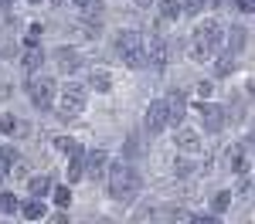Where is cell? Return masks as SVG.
I'll use <instances>...</instances> for the list:
<instances>
[{
  "mask_svg": "<svg viewBox=\"0 0 255 224\" xmlns=\"http://www.w3.org/2000/svg\"><path fill=\"white\" fill-rule=\"evenodd\" d=\"M139 190V177L133 166H126V163H116L113 170H109V194L116 197V201H129V197H136Z\"/></svg>",
  "mask_w": 255,
  "mask_h": 224,
  "instance_id": "obj_1",
  "label": "cell"
},
{
  "mask_svg": "<svg viewBox=\"0 0 255 224\" xmlns=\"http://www.w3.org/2000/svg\"><path fill=\"white\" fill-rule=\"evenodd\" d=\"M218 41H221V34H218V20H204V24H197L194 38H191V58H194V61H208L211 55H215Z\"/></svg>",
  "mask_w": 255,
  "mask_h": 224,
  "instance_id": "obj_2",
  "label": "cell"
},
{
  "mask_svg": "<svg viewBox=\"0 0 255 224\" xmlns=\"http://www.w3.org/2000/svg\"><path fill=\"white\" fill-rule=\"evenodd\" d=\"M58 109H61V119H75L85 109V88L82 85H65L61 99H58Z\"/></svg>",
  "mask_w": 255,
  "mask_h": 224,
  "instance_id": "obj_3",
  "label": "cell"
},
{
  "mask_svg": "<svg viewBox=\"0 0 255 224\" xmlns=\"http://www.w3.org/2000/svg\"><path fill=\"white\" fill-rule=\"evenodd\" d=\"M31 99L38 109H55V81L51 78H34L31 81Z\"/></svg>",
  "mask_w": 255,
  "mask_h": 224,
  "instance_id": "obj_4",
  "label": "cell"
},
{
  "mask_svg": "<svg viewBox=\"0 0 255 224\" xmlns=\"http://www.w3.org/2000/svg\"><path fill=\"white\" fill-rule=\"evenodd\" d=\"M167 116H170V112H167V102L157 99L150 109H146V129H150V133H163V126L170 122Z\"/></svg>",
  "mask_w": 255,
  "mask_h": 224,
  "instance_id": "obj_5",
  "label": "cell"
},
{
  "mask_svg": "<svg viewBox=\"0 0 255 224\" xmlns=\"http://www.w3.org/2000/svg\"><path fill=\"white\" fill-rule=\"evenodd\" d=\"M201 116H204V126H208L211 133H218V129L225 126V109H221V105H201Z\"/></svg>",
  "mask_w": 255,
  "mask_h": 224,
  "instance_id": "obj_6",
  "label": "cell"
},
{
  "mask_svg": "<svg viewBox=\"0 0 255 224\" xmlns=\"http://www.w3.org/2000/svg\"><path fill=\"white\" fill-rule=\"evenodd\" d=\"M167 119H170V126H180L184 122V92H170V99H167Z\"/></svg>",
  "mask_w": 255,
  "mask_h": 224,
  "instance_id": "obj_7",
  "label": "cell"
},
{
  "mask_svg": "<svg viewBox=\"0 0 255 224\" xmlns=\"http://www.w3.org/2000/svg\"><path fill=\"white\" fill-rule=\"evenodd\" d=\"M55 58H58V68L65 72V75H72V72L79 68V51H75V48H58Z\"/></svg>",
  "mask_w": 255,
  "mask_h": 224,
  "instance_id": "obj_8",
  "label": "cell"
},
{
  "mask_svg": "<svg viewBox=\"0 0 255 224\" xmlns=\"http://www.w3.org/2000/svg\"><path fill=\"white\" fill-rule=\"evenodd\" d=\"M106 163H109V153L106 149H92L89 153V177H102L106 173Z\"/></svg>",
  "mask_w": 255,
  "mask_h": 224,
  "instance_id": "obj_9",
  "label": "cell"
},
{
  "mask_svg": "<svg viewBox=\"0 0 255 224\" xmlns=\"http://www.w3.org/2000/svg\"><path fill=\"white\" fill-rule=\"evenodd\" d=\"M177 146H180L184 153H197V149H201V140H197L194 129H180V133H177Z\"/></svg>",
  "mask_w": 255,
  "mask_h": 224,
  "instance_id": "obj_10",
  "label": "cell"
},
{
  "mask_svg": "<svg viewBox=\"0 0 255 224\" xmlns=\"http://www.w3.org/2000/svg\"><path fill=\"white\" fill-rule=\"evenodd\" d=\"M89 88H96V92H109V88H113L109 72H92V75H89Z\"/></svg>",
  "mask_w": 255,
  "mask_h": 224,
  "instance_id": "obj_11",
  "label": "cell"
},
{
  "mask_svg": "<svg viewBox=\"0 0 255 224\" xmlns=\"http://www.w3.org/2000/svg\"><path fill=\"white\" fill-rule=\"evenodd\" d=\"M82 170H85V160H82V149L75 146L72 149V163H68V180H82Z\"/></svg>",
  "mask_w": 255,
  "mask_h": 224,
  "instance_id": "obj_12",
  "label": "cell"
},
{
  "mask_svg": "<svg viewBox=\"0 0 255 224\" xmlns=\"http://www.w3.org/2000/svg\"><path fill=\"white\" fill-rule=\"evenodd\" d=\"M20 65H24V72H38V65H41V51L34 48V44H31V48L24 51V61H20Z\"/></svg>",
  "mask_w": 255,
  "mask_h": 224,
  "instance_id": "obj_13",
  "label": "cell"
},
{
  "mask_svg": "<svg viewBox=\"0 0 255 224\" xmlns=\"http://www.w3.org/2000/svg\"><path fill=\"white\" fill-rule=\"evenodd\" d=\"M242 44H245V31L242 27H232L228 31V51L235 55V51H242Z\"/></svg>",
  "mask_w": 255,
  "mask_h": 224,
  "instance_id": "obj_14",
  "label": "cell"
},
{
  "mask_svg": "<svg viewBox=\"0 0 255 224\" xmlns=\"http://www.w3.org/2000/svg\"><path fill=\"white\" fill-rule=\"evenodd\" d=\"M27 190H31V197H44L48 194V177H34L27 183Z\"/></svg>",
  "mask_w": 255,
  "mask_h": 224,
  "instance_id": "obj_15",
  "label": "cell"
},
{
  "mask_svg": "<svg viewBox=\"0 0 255 224\" xmlns=\"http://www.w3.org/2000/svg\"><path fill=\"white\" fill-rule=\"evenodd\" d=\"M24 218H31V221H38V218H44V204H41V201L24 204Z\"/></svg>",
  "mask_w": 255,
  "mask_h": 224,
  "instance_id": "obj_16",
  "label": "cell"
},
{
  "mask_svg": "<svg viewBox=\"0 0 255 224\" xmlns=\"http://www.w3.org/2000/svg\"><path fill=\"white\" fill-rule=\"evenodd\" d=\"M82 14L89 20H102V3H99V0H89V3L82 7Z\"/></svg>",
  "mask_w": 255,
  "mask_h": 224,
  "instance_id": "obj_17",
  "label": "cell"
},
{
  "mask_svg": "<svg viewBox=\"0 0 255 224\" xmlns=\"http://www.w3.org/2000/svg\"><path fill=\"white\" fill-rule=\"evenodd\" d=\"M228 197H232L228 190H221V194H215V197H211V207H215V214H221V211H228Z\"/></svg>",
  "mask_w": 255,
  "mask_h": 224,
  "instance_id": "obj_18",
  "label": "cell"
},
{
  "mask_svg": "<svg viewBox=\"0 0 255 224\" xmlns=\"http://www.w3.org/2000/svg\"><path fill=\"white\" fill-rule=\"evenodd\" d=\"M232 170H235V173H242V170H245V149H242V146H235V149H232Z\"/></svg>",
  "mask_w": 255,
  "mask_h": 224,
  "instance_id": "obj_19",
  "label": "cell"
},
{
  "mask_svg": "<svg viewBox=\"0 0 255 224\" xmlns=\"http://www.w3.org/2000/svg\"><path fill=\"white\" fill-rule=\"evenodd\" d=\"M0 211H3V214H14V211H17V197H14V194H0Z\"/></svg>",
  "mask_w": 255,
  "mask_h": 224,
  "instance_id": "obj_20",
  "label": "cell"
},
{
  "mask_svg": "<svg viewBox=\"0 0 255 224\" xmlns=\"http://www.w3.org/2000/svg\"><path fill=\"white\" fill-rule=\"evenodd\" d=\"M232 68H235V61H232V55H221V58L215 61V72H218V75H228Z\"/></svg>",
  "mask_w": 255,
  "mask_h": 224,
  "instance_id": "obj_21",
  "label": "cell"
},
{
  "mask_svg": "<svg viewBox=\"0 0 255 224\" xmlns=\"http://www.w3.org/2000/svg\"><path fill=\"white\" fill-rule=\"evenodd\" d=\"M160 14L167 20H174L177 17V0H163V3H160Z\"/></svg>",
  "mask_w": 255,
  "mask_h": 224,
  "instance_id": "obj_22",
  "label": "cell"
},
{
  "mask_svg": "<svg viewBox=\"0 0 255 224\" xmlns=\"http://www.w3.org/2000/svg\"><path fill=\"white\" fill-rule=\"evenodd\" d=\"M194 170H197V166L191 160H177V177H191Z\"/></svg>",
  "mask_w": 255,
  "mask_h": 224,
  "instance_id": "obj_23",
  "label": "cell"
},
{
  "mask_svg": "<svg viewBox=\"0 0 255 224\" xmlns=\"http://www.w3.org/2000/svg\"><path fill=\"white\" fill-rule=\"evenodd\" d=\"M139 153H143L139 140H136V136H129V140H126V156H139Z\"/></svg>",
  "mask_w": 255,
  "mask_h": 224,
  "instance_id": "obj_24",
  "label": "cell"
},
{
  "mask_svg": "<svg viewBox=\"0 0 255 224\" xmlns=\"http://www.w3.org/2000/svg\"><path fill=\"white\" fill-rule=\"evenodd\" d=\"M55 149H61V153H72V149H75V140L61 136V140H55Z\"/></svg>",
  "mask_w": 255,
  "mask_h": 224,
  "instance_id": "obj_25",
  "label": "cell"
},
{
  "mask_svg": "<svg viewBox=\"0 0 255 224\" xmlns=\"http://www.w3.org/2000/svg\"><path fill=\"white\" fill-rule=\"evenodd\" d=\"M68 201H72V194H68V187H55V204H61V207H65Z\"/></svg>",
  "mask_w": 255,
  "mask_h": 224,
  "instance_id": "obj_26",
  "label": "cell"
},
{
  "mask_svg": "<svg viewBox=\"0 0 255 224\" xmlns=\"http://www.w3.org/2000/svg\"><path fill=\"white\" fill-rule=\"evenodd\" d=\"M0 129H3V133H14V129H17L14 116H0Z\"/></svg>",
  "mask_w": 255,
  "mask_h": 224,
  "instance_id": "obj_27",
  "label": "cell"
},
{
  "mask_svg": "<svg viewBox=\"0 0 255 224\" xmlns=\"http://www.w3.org/2000/svg\"><path fill=\"white\" fill-rule=\"evenodd\" d=\"M211 92H215V85H211V81H197V95H201V99H208Z\"/></svg>",
  "mask_w": 255,
  "mask_h": 224,
  "instance_id": "obj_28",
  "label": "cell"
},
{
  "mask_svg": "<svg viewBox=\"0 0 255 224\" xmlns=\"http://www.w3.org/2000/svg\"><path fill=\"white\" fill-rule=\"evenodd\" d=\"M204 3H208V0H184V7H187V10H191V14H194V10H201V7H204Z\"/></svg>",
  "mask_w": 255,
  "mask_h": 224,
  "instance_id": "obj_29",
  "label": "cell"
},
{
  "mask_svg": "<svg viewBox=\"0 0 255 224\" xmlns=\"http://www.w3.org/2000/svg\"><path fill=\"white\" fill-rule=\"evenodd\" d=\"M238 10H245V14H252V10H255V0H238Z\"/></svg>",
  "mask_w": 255,
  "mask_h": 224,
  "instance_id": "obj_30",
  "label": "cell"
},
{
  "mask_svg": "<svg viewBox=\"0 0 255 224\" xmlns=\"http://www.w3.org/2000/svg\"><path fill=\"white\" fill-rule=\"evenodd\" d=\"M249 146H252V153H255V133H252V136H249Z\"/></svg>",
  "mask_w": 255,
  "mask_h": 224,
  "instance_id": "obj_31",
  "label": "cell"
},
{
  "mask_svg": "<svg viewBox=\"0 0 255 224\" xmlns=\"http://www.w3.org/2000/svg\"><path fill=\"white\" fill-rule=\"evenodd\" d=\"M136 3H139V7H150V3H153V0H136Z\"/></svg>",
  "mask_w": 255,
  "mask_h": 224,
  "instance_id": "obj_32",
  "label": "cell"
},
{
  "mask_svg": "<svg viewBox=\"0 0 255 224\" xmlns=\"http://www.w3.org/2000/svg\"><path fill=\"white\" fill-rule=\"evenodd\" d=\"M75 3H79V7H85V3H89V0H75Z\"/></svg>",
  "mask_w": 255,
  "mask_h": 224,
  "instance_id": "obj_33",
  "label": "cell"
},
{
  "mask_svg": "<svg viewBox=\"0 0 255 224\" xmlns=\"http://www.w3.org/2000/svg\"><path fill=\"white\" fill-rule=\"evenodd\" d=\"M27 3H41V0H27Z\"/></svg>",
  "mask_w": 255,
  "mask_h": 224,
  "instance_id": "obj_34",
  "label": "cell"
}]
</instances>
